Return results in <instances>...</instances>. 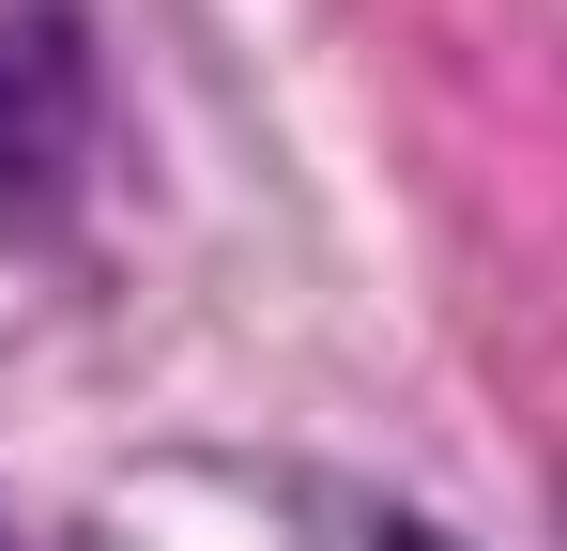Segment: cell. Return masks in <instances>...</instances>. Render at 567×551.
Segmentation results:
<instances>
[{
	"mask_svg": "<svg viewBox=\"0 0 567 551\" xmlns=\"http://www.w3.org/2000/svg\"><path fill=\"white\" fill-rule=\"evenodd\" d=\"M78 138H93V31L62 0H0V199L62 184Z\"/></svg>",
	"mask_w": 567,
	"mask_h": 551,
	"instance_id": "1",
	"label": "cell"
}]
</instances>
